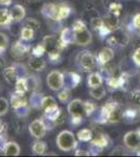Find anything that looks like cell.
<instances>
[{"mask_svg": "<svg viewBox=\"0 0 140 157\" xmlns=\"http://www.w3.org/2000/svg\"><path fill=\"white\" fill-rule=\"evenodd\" d=\"M75 64L80 70L84 72H92L98 65L96 56L89 50H83L75 58Z\"/></svg>", "mask_w": 140, "mask_h": 157, "instance_id": "obj_1", "label": "cell"}, {"mask_svg": "<svg viewBox=\"0 0 140 157\" xmlns=\"http://www.w3.org/2000/svg\"><path fill=\"white\" fill-rule=\"evenodd\" d=\"M72 29L75 34V43L81 46H87L92 41V34L86 26L83 19H76L72 23Z\"/></svg>", "mask_w": 140, "mask_h": 157, "instance_id": "obj_2", "label": "cell"}, {"mask_svg": "<svg viewBox=\"0 0 140 157\" xmlns=\"http://www.w3.org/2000/svg\"><path fill=\"white\" fill-rule=\"evenodd\" d=\"M13 109L15 110V113L18 117L24 118L28 115L29 110H30V105L28 101L25 98V95L18 94L14 91L11 95V103Z\"/></svg>", "mask_w": 140, "mask_h": 157, "instance_id": "obj_3", "label": "cell"}, {"mask_svg": "<svg viewBox=\"0 0 140 157\" xmlns=\"http://www.w3.org/2000/svg\"><path fill=\"white\" fill-rule=\"evenodd\" d=\"M57 145L62 151H72L78 146L75 135L69 130H64L57 136Z\"/></svg>", "mask_w": 140, "mask_h": 157, "instance_id": "obj_4", "label": "cell"}, {"mask_svg": "<svg viewBox=\"0 0 140 157\" xmlns=\"http://www.w3.org/2000/svg\"><path fill=\"white\" fill-rule=\"evenodd\" d=\"M106 41L108 44H110L111 46L124 47L129 44L130 36L123 27L119 26L118 29L113 30V32L106 38Z\"/></svg>", "mask_w": 140, "mask_h": 157, "instance_id": "obj_5", "label": "cell"}, {"mask_svg": "<svg viewBox=\"0 0 140 157\" xmlns=\"http://www.w3.org/2000/svg\"><path fill=\"white\" fill-rule=\"evenodd\" d=\"M42 44L44 45L45 50L48 55L50 54H57V52H62L64 49V46L61 44L59 38H57L55 35H47L43 38Z\"/></svg>", "mask_w": 140, "mask_h": 157, "instance_id": "obj_6", "label": "cell"}, {"mask_svg": "<svg viewBox=\"0 0 140 157\" xmlns=\"http://www.w3.org/2000/svg\"><path fill=\"white\" fill-rule=\"evenodd\" d=\"M67 111L69 112L70 116H78V117H87V108H86V102L80 100V98H75L72 100L68 104Z\"/></svg>", "mask_w": 140, "mask_h": 157, "instance_id": "obj_7", "label": "cell"}, {"mask_svg": "<svg viewBox=\"0 0 140 157\" xmlns=\"http://www.w3.org/2000/svg\"><path fill=\"white\" fill-rule=\"evenodd\" d=\"M123 145L130 151L138 150L140 148V128L124 134Z\"/></svg>", "mask_w": 140, "mask_h": 157, "instance_id": "obj_8", "label": "cell"}, {"mask_svg": "<svg viewBox=\"0 0 140 157\" xmlns=\"http://www.w3.org/2000/svg\"><path fill=\"white\" fill-rule=\"evenodd\" d=\"M47 85L52 91H59L64 87V75L59 70H52L47 75Z\"/></svg>", "mask_w": 140, "mask_h": 157, "instance_id": "obj_9", "label": "cell"}, {"mask_svg": "<svg viewBox=\"0 0 140 157\" xmlns=\"http://www.w3.org/2000/svg\"><path fill=\"white\" fill-rule=\"evenodd\" d=\"M30 50H32V47L27 43H24L23 40H18L13 43L11 47V55L14 59L21 60L26 57Z\"/></svg>", "mask_w": 140, "mask_h": 157, "instance_id": "obj_10", "label": "cell"}, {"mask_svg": "<svg viewBox=\"0 0 140 157\" xmlns=\"http://www.w3.org/2000/svg\"><path fill=\"white\" fill-rule=\"evenodd\" d=\"M28 130L29 133L32 134V136H34L37 139H41L45 136L48 129L44 118H38L28 126Z\"/></svg>", "mask_w": 140, "mask_h": 157, "instance_id": "obj_11", "label": "cell"}, {"mask_svg": "<svg viewBox=\"0 0 140 157\" xmlns=\"http://www.w3.org/2000/svg\"><path fill=\"white\" fill-rule=\"evenodd\" d=\"M59 40H60L61 44L64 46V48H66L68 45L75 43V34L72 27H64L61 32Z\"/></svg>", "mask_w": 140, "mask_h": 157, "instance_id": "obj_12", "label": "cell"}, {"mask_svg": "<svg viewBox=\"0 0 140 157\" xmlns=\"http://www.w3.org/2000/svg\"><path fill=\"white\" fill-rule=\"evenodd\" d=\"M64 75V87L68 89H74L81 83V77L80 75L72 71H65L63 72Z\"/></svg>", "mask_w": 140, "mask_h": 157, "instance_id": "obj_13", "label": "cell"}, {"mask_svg": "<svg viewBox=\"0 0 140 157\" xmlns=\"http://www.w3.org/2000/svg\"><path fill=\"white\" fill-rule=\"evenodd\" d=\"M114 56V50L111 48V47H104V48L100 49V52H98L97 56H96V59H97V63L99 66H104V65H107L113 60Z\"/></svg>", "mask_w": 140, "mask_h": 157, "instance_id": "obj_14", "label": "cell"}, {"mask_svg": "<svg viewBox=\"0 0 140 157\" xmlns=\"http://www.w3.org/2000/svg\"><path fill=\"white\" fill-rule=\"evenodd\" d=\"M104 25L112 33L113 30L118 29L119 25H120V20H119V16L115 14H112V13H107L105 16L103 17Z\"/></svg>", "mask_w": 140, "mask_h": 157, "instance_id": "obj_15", "label": "cell"}, {"mask_svg": "<svg viewBox=\"0 0 140 157\" xmlns=\"http://www.w3.org/2000/svg\"><path fill=\"white\" fill-rule=\"evenodd\" d=\"M71 6L67 3V1H62L58 3V10H57V15H55V21L61 22L62 20L69 17L71 14Z\"/></svg>", "mask_w": 140, "mask_h": 157, "instance_id": "obj_16", "label": "cell"}, {"mask_svg": "<svg viewBox=\"0 0 140 157\" xmlns=\"http://www.w3.org/2000/svg\"><path fill=\"white\" fill-rule=\"evenodd\" d=\"M140 118L139 109L128 108L123 111V121L126 124H134Z\"/></svg>", "mask_w": 140, "mask_h": 157, "instance_id": "obj_17", "label": "cell"}, {"mask_svg": "<svg viewBox=\"0 0 140 157\" xmlns=\"http://www.w3.org/2000/svg\"><path fill=\"white\" fill-rule=\"evenodd\" d=\"M2 75H3V78L6 81V83H9V85H15V83L19 78V75H18V71L14 65L3 68Z\"/></svg>", "mask_w": 140, "mask_h": 157, "instance_id": "obj_18", "label": "cell"}, {"mask_svg": "<svg viewBox=\"0 0 140 157\" xmlns=\"http://www.w3.org/2000/svg\"><path fill=\"white\" fill-rule=\"evenodd\" d=\"M58 10V3H53V2H49V3H45L41 9V14L43 17H45L48 20H55V15H57Z\"/></svg>", "mask_w": 140, "mask_h": 157, "instance_id": "obj_19", "label": "cell"}, {"mask_svg": "<svg viewBox=\"0 0 140 157\" xmlns=\"http://www.w3.org/2000/svg\"><path fill=\"white\" fill-rule=\"evenodd\" d=\"M11 13V17L13 19V22H20L25 18V15H26V11H25V7L21 4H15L12 6V9L9 10Z\"/></svg>", "mask_w": 140, "mask_h": 157, "instance_id": "obj_20", "label": "cell"}, {"mask_svg": "<svg viewBox=\"0 0 140 157\" xmlns=\"http://www.w3.org/2000/svg\"><path fill=\"white\" fill-rule=\"evenodd\" d=\"M2 153L6 156H18L20 154V147L15 141H6L2 149Z\"/></svg>", "mask_w": 140, "mask_h": 157, "instance_id": "obj_21", "label": "cell"}, {"mask_svg": "<svg viewBox=\"0 0 140 157\" xmlns=\"http://www.w3.org/2000/svg\"><path fill=\"white\" fill-rule=\"evenodd\" d=\"M90 144H93V145H96L100 147V148L105 149L110 145V139H109V136L107 134L99 132L95 136H93V138L90 140Z\"/></svg>", "mask_w": 140, "mask_h": 157, "instance_id": "obj_22", "label": "cell"}, {"mask_svg": "<svg viewBox=\"0 0 140 157\" xmlns=\"http://www.w3.org/2000/svg\"><path fill=\"white\" fill-rule=\"evenodd\" d=\"M28 67L35 71H41L46 67V62L42 59V57H34L28 59Z\"/></svg>", "mask_w": 140, "mask_h": 157, "instance_id": "obj_23", "label": "cell"}, {"mask_svg": "<svg viewBox=\"0 0 140 157\" xmlns=\"http://www.w3.org/2000/svg\"><path fill=\"white\" fill-rule=\"evenodd\" d=\"M61 110H62V109L59 108L58 105L52 106V107L43 110L44 111V120L47 121H51V123L55 124V120H57L59 114L61 113Z\"/></svg>", "mask_w": 140, "mask_h": 157, "instance_id": "obj_24", "label": "cell"}, {"mask_svg": "<svg viewBox=\"0 0 140 157\" xmlns=\"http://www.w3.org/2000/svg\"><path fill=\"white\" fill-rule=\"evenodd\" d=\"M43 98H44V95L41 92H39V91H32L28 101L30 107L34 109H41Z\"/></svg>", "mask_w": 140, "mask_h": 157, "instance_id": "obj_25", "label": "cell"}, {"mask_svg": "<svg viewBox=\"0 0 140 157\" xmlns=\"http://www.w3.org/2000/svg\"><path fill=\"white\" fill-rule=\"evenodd\" d=\"M104 78L99 72H91L87 78V85L89 88L96 87L98 85H103Z\"/></svg>", "mask_w": 140, "mask_h": 157, "instance_id": "obj_26", "label": "cell"}, {"mask_svg": "<svg viewBox=\"0 0 140 157\" xmlns=\"http://www.w3.org/2000/svg\"><path fill=\"white\" fill-rule=\"evenodd\" d=\"M15 92L18 94L25 95L26 92L28 91V86H27V81L26 78H20L17 80V82L15 83Z\"/></svg>", "mask_w": 140, "mask_h": 157, "instance_id": "obj_27", "label": "cell"}, {"mask_svg": "<svg viewBox=\"0 0 140 157\" xmlns=\"http://www.w3.org/2000/svg\"><path fill=\"white\" fill-rule=\"evenodd\" d=\"M13 23V19L11 17L9 10L7 9H0V26H9Z\"/></svg>", "mask_w": 140, "mask_h": 157, "instance_id": "obj_28", "label": "cell"}, {"mask_svg": "<svg viewBox=\"0 0 140 157\" xmlns=\"http://www.w3.org/2000/svg\"><path fill=\"white\" fill-rule=\"evenodd\" d=\"M27 86H28V91H38L39 88H41V78L38 75H28L26 78Z\"/></svg>", "mask_w": 140, "mask_h": 157, "instance_id": "obj_29", "label": "cell"}, {"mask_svg": "<svg viewBox=\"0 0 140 157\" xmlns=\"http://www.w3.org/2000/svg\"><path fill=\"white\" fill-rule=\"evenodd\" d=\"M90 95L95 100H101L106 97V88L103 85H98L96 87L90 88Z\"/></svg>", "mask_w": 140, "mask_h": 157, "instance_id": "obj_30", "label": "cell"}, {"mask_svg": "<svg viewBox=\"0 0 140 157\" xmlns=\"http://www.w3.org/2000/svg\"><path fill=\"white\" fill-rule=\"evenodd\" d=\"M46 143L41 140H36L34 144H32V152L36 154V155H44L45 151H46Z\"/></svg>", "mask_w": 140, "mask_h": 157, "instance_id": "obj_31", "label": "cell"}, {"mask_svg": "<svg viewBox=\"0 0 140 157\" xmlns=\"http://www.w3.org/2000/svg\"><path fill=\"white\" fill-rule=\"evenodd\" d=\"M76 137L81 141H90L93 138V132L91 129H82L76 134Z\"/></svg>", "mask_w": 140, "mask_h": 157, "instance_id": "obj_32", "label": "cell"}, {"mask_svg": "<svg viewBox=\"0 0 140 157\" xmlns=\"http://www.w3.org/2000/svg\"><path fill=\"white\" fill-rule=\"evenodd\" d=\"M35 30H32V29H28L26 26H23L20 29V34L19 36L21 38V40L23 41H30V40L34 39L35 37Z\"/></svg>", "mask_w": 140, "mask_h": 157, "instance_id": "obj_33", "label": "cell"}, {"mask_svg": "<svg viewBox=\"0 0 140 157\" xmlns=\"http://www.w3.org/2000/svg\"><path fill=\"white\" fill-rule=\"evenodd\" d=\"M71 97V90L68 89V88L63 87L61 90H59L58 93V98L60 102L62 103H67L69 101V98Z\"/></svg>", "mask_w": 140, "mask_h": 157, "instance_id": "obj_34", "label": "cell"}, {"mask_svg": "<svg viewBox=\"0 0 140 157\" xmlns=\"http://www.w3.org/2000/svg\"><path fill=\"white\" fill-rule=\"evenodd\" d=\"M23 26H26V27H28V29H32V30L37 32V30L40 29L41 24H40V22L38 21L37 19H35V18H28V19H26L23 22Z\"/></svg>", "mask_w": 140, "mask_h": 157, "instance_id": "obj_35", "label": "cell"}, {"mask_svg": "<svg viewBox=\"0 0 140 157\" xmlns=\"http://www.w3.org/2000/svg\"><path fill=\"white\" fill-rule=\"evenodd\" d=\"M7 47H9V38L6 34L0 33V56L6 52Z\"/></svg>", "mask_w": 140, "mask_h": 157, "instance_id": "obj_36", "label": "cell"}, {"mask_svg": "<svg viewBox=\"0 0 140 157\" xmlns=\"http://www.w3.org/2000/svg\"><path fill=\"white\" fill-rule=\"evenodd\" d=\"M45 52H46V50H45V47L42 44V42L35 45L32 48V56H34V57H42Z\"/></svg>", "mask_w": 140, "mask_h": 157, "instance_id": "obj_37", "label": "cell"}, {"mask_svg": "<svg viewBox=\"0 0 140 157\" xmlns=\"http://www.w3.org/2000/svg\"><path fill=\"white\" fill-rule=\"evenodd\" d=\"M55 105H57V103H55V98L48 95V97H44V98H43L41 109H42V110H45V109L50 108V107H52V106H55Z\"/></svg>", "mask_w": 140, "mask_h": 157, "instance_id": "obj_38", "label": "cell"}, {"mask_svg": "<svg viewBox=\"0 0 140 157\" xmlns=\"http://www.w3.org/2000/svg\"><path fill=\"white\" fill-rule=\"evenodd\" d=\"M129 98L133 105L140 107V90H133L129 95Z\"/></svg>", "mask_w": 140, "mask_h": 157, "instance_id": "obj_39", "label": "cell"}, {"mask_svg": "<svg viewBox=\"0 0 140 157\" xmlns=\"http://www.w3.org/2000/svg\"><path fill=\"white\" fill-rule=\"evenodd\" d=\"M9 103L6 98H0V116L6 115L9 112Z\"/></svg>", "mask_w": 140, "mask_h": 157, "instance_id": "obj_40", "label": "cell"}, {"mask_svg": "<svg viewBox=\"0 0 140 157\" xmlns=\"http://www.w3.org/2000/svg\"><path fill=\"white\" fill-rule=\"evenodd\" d=\"M90 25H91V27H92V29L95 30V32H98L99 29H100V27L104 25L103 18H100L99 16H97V17H95V18L91 19Z\"/></svg>", "mask_w": 140, "mask_h": 157, "instance_id": "obj_41", "label": "cell"}, {"mask_svg": "<svg viewBox=\"0 0 140 157\" xmlns=\"http://www.w3.org/2000/svg\"><path fill=\"white\" fill-rule=\"evenodd\" d=\"M14 127H15V132H16L17 134L23 133L24 130H25V121L23 120V118L19 117V120L15 123Z\"/></svg>", "mask_w": 140, "mask_h": 157, "instance_id": "obj_42", "label": "cell"}, {"mask_svg": "<svg viewBox=\"0 0 140 157\" xmlns=\"http://www.w3.org/2000/svg\"><path fill=\"white\" fill-rule=\"evenodd\" d=\"M62 52H57V54H50L48 55V59H49V62L51 64H59L62 61Z\"/></svg>", "mask_w": 140, "mask_h": 157, "instance_id": "obj_43", "label": "cell"}, {"mask_svg": "<svg viewBox=\"0 0 140 157\" xmlns=\"http://www.w3.org/2000/svg\"><path fill=\"white\" fill-rule=\"evenodd\" d=\"M104 149L100 148V147L96 146V145H93V144H90V146H89V154L90 155H99V154L103 152Z\"/></svg>", "mask_w": 140, "mask_h": 157, "instance_id": "obj_44", "label": "cell"}, {"mask_svg": "<svg viewBox=\"0 0 140 157\" xmlns=\"http://www.w3.org/2000/svg\"><path fill=\"white\" fill-rule=\"evenodd\" d=\"M132 60H133L134 64L136 66L140 67V47L135 49V52H133V56H132Z\"/></svg>", "mask_w": 140, "mask_h": 157, "instance_id": "obj_45", "label": "cell"}, {"mask_svg": "<svg viewBox=\"0 0 140 157\" xmlns=\"http://www.w3.org/2000/svg\"><path fill=\"white\" fill-rule=\"evenodd\" d=\"M65 120H66V114H65L64 110H61V113L59 114L58 118H57V120H55V126L62 125V124H64V123H65Z\"/></svg>", "mask_w": 140, "mask_h": 157, "instance_id": "obj_46", "label": "cell"}, {"mask_svg": "<svg viewBox=\"0 0 140 157\" xmlns=\"http://www.w3.org/2000/svg\"><path fill=\"white\" fill-rule=\"evenodd\" d=\"M132 24H133V27L136 29H140V13H138L137 15H135L133 21H132Z\"/></svg>", "mask_w": 140, "mask_h": 157, "instance_id": "obj_47", "label": "cell"}, {"mask_svg": "<svg viewBox=\"0 0 140 157\" xmlns=\"http://www.w3.org/2000/svg\"><path fill=\"white\" fill-rule=\"evenodd\" d=\"M84 121V118L83 117H78V116H71V120H70V123L71 125L73 126H78L81 125Z\"/></svg>", "mask_w": 140, "mask_h": 157, "instance_id": "obj_48", "label": "cell"}, {"mask_svg": "<svg viewBox=\"0 0 140 157\" xmlns=\"http://www.w3.org/2000/svg\"><path fill=\"white\" fill-rule=\"evenodd\" d=\"M75 156H89L88 151H85V150H75Z\"/></svg>", "mask_w": 140, "mask_h": 157, "instance_id": "obj_49", "label": "cell"}, {"mask_svg": "<svg viewBox=\"0 0 140 157\" xmlns=\"http://www.w3.org/2000/svg\"><path fill=\"white\" fill-rule=\"evenodd\" d=\"M114 155V154H116V155H123V154H126V151H124L123 148H120V147H118V148H116L115 150L113 151V153H112Z\"/></svg>", "mask_w": 140, "mask_h": 157, "instance_id": "obj_50", "label": "cell"}, {"mask_svg": "<svg viewBox=\"0 0 140 157\" xmlns=\"http://www.w3.org/2000/svg\"><path fill=\"white\" fill-rule=\"evenodd\" d=\"M6 127H7V126L6 125V123H3V121H2V120H0V134H2V133H6Z\"/></svg>", "mask_w": 140, "mask_h": 157, "instance_id": "obj_51", "label": "cell"}, {"mask_svg": "<svg viewBox=\"0 0 140 157\" xmlns=\"http://www.w3.org/2000/svg\"><path fill=\"white\" fill-rule=\"evenodd\" d=\"M13 0H0V6H11Z\"/></svg>", "mask_w": 140, "mask_h": 157, "instance_id": "obj_52", "label": "cell"}, {"mask_svg": "<svg viewBox=\"0 0 140 157\" xmlns=\"http://www.w3.org/2000/svg\"><path fill=\"white\" fill-rule=\"evenodd\" d=\"M40 1H41V0H26V3L29 4V6H34V4L39 3Z\"/></svg>", "mask_w": 140, "mask_h": 157, "instance_id": "obj_53", "label": "cell"}, {"mask_svg": "<svg viewBox=\"0 0 140 157\" xmlns=\"http://www.w3.org/2000/svg\"><path fill=\"white\" fill-rule=\"evenodd\" d=\"M0 57H1V56H0ZM3 65H4L3 60H2V59H0V67H1V66H3Z\"/></svg>", "mask_w": 140, "mask_h": 157, "instance_id": "obj_54", "label": "cell"}, {"mask_svg": "<svg viewBox=\"0 0 140 157\" xmlns=\"http://www.w3.org/2000/svg\"><path fill=\"white\" fill-rule=\"evenodd\" d=\"M137 152H138V155H140V148L138 149V150H137Z\"/></svg>", "mask_w": 140, "mask_h": 157, "instance_id": "obj_55", "label": "cell"}, {"mask_svg": "<svg viewBox=\"0 0 140 157\" xmlns=\"http://www.w3.org/2000/svg\"><path fill=\"white\" fill-rule=\"evenodd\" d=\"M139 113H140V107H139Z\"/></svg>", "mask_w": 140, "mask_h": 157, "instance_id": "obj_56", "label": "cell"}]
</instances>
